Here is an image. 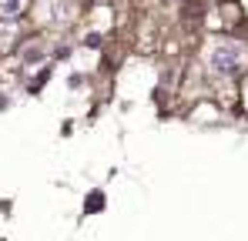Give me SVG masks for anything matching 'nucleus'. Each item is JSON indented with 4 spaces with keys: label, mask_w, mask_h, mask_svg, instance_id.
<instances>
[{
    "label": "nucleus",
    "mask_w": 248,
    "mask_h": 241,
    "mask_svg": "<svg viewBox=\"0 0 248 241\" xmlns=\"http://www.w3.org/2000/svg\"><path fill=\"white\" fill-rule=\"evenodd\" d=\"M208 67H211L218 77H235V74L245 67V50H242L238 44H232V40H221V44L211 47Z\"/></svg>",
    "instance_id": "1"
},
{
    "label": "nucleus",
    "mask_w": 248,
    "mask_h": 241,
    "mask_svg": "<svg viewBox=\"0 0 248 241\" xmlns=\"http://www.w3.org/2000/svg\"><path fill=\"white\" fill-rule=\"evenodd\" d=\"M0 7H3L7 14H17V10L24 7V0H0Z\"/></svg>",
    "instance_id": "2"
}]
</instances>
